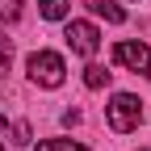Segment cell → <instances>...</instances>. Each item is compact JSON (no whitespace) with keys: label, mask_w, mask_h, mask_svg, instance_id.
Returning <instances> with one entry per match:
<instances>
[{"label":"cell","mask_w":151,"mask_h":151,"mask_svg":"<svg viewBox=\"0 0 151 151\" xmlns=\"http://www.w3.org/2000/svg\"><path fill=\"white\" fill-rule=\"evenodd\" d=\"M25 71H29V80L38 88H59L67 80V63H63V55H55V50H34L25 59Z\"/></svg>","instance_id":"obj_1"},{"label":"cell","mask_w":151,"mask_h":151,"mask_svg":"<svg viewBox=\"0 0 151 151\" xmlns=\"http://www.w3.org/2000/svg\"><path fill=\"white\" fill-rule=\"evenodd\" d=\"M105 118H109V130L130 134V130H139V122H143V101L134 92H113V101L105 105Z\"/></svg>","instance_id":"obj_2"},{"label":"cell","mask_w":151,"mask_h":151,"mask_svg":"<svg viewBox=\"0 0 151 151\" xmlns=\"http://www.w3.org/2000/svg\"><path fill=\"white\" fill-rule=\"evenodd\" d=\"M67 46L76 50V55H84V59H92L97 55V46H101V29L92 25V21H67Z\"/></svg>","instance_id":"obj_3"},{"label":"cell","mask_w":151,"mask_h":151,"mask_svg":"<svg viewBox=\"0 0 151 151\" xmlns=\"http://www.w3.org/2000/svg\"><path fill=\"white\" fill-rule=\"evenodd\" d=\"M113 63L151 76V46L147 42H118V46H113Z\"/></svg>","instance_id":"obj_4"},{"label":"cell","mask_w":151,"mask_h":151,"mask_svg":"<svg viewBox=\"0 0 151 151\" xmlns=\"http://www.w3.org/2000/svg\"><path fill=\"white\" fill-rule=\"evenodd\" d=\"M84 4H88L92 13H97V17H105V21H113V25H118V21H126V9L118 4V0H84Z\"/></svg>","instance_id":"obj_5"},{"label":"cell","mask_w":151,"mask_h":151,"mask_svg":"<svg viewBox=\"0 0 151 151\" xmlns=\"http://www.w3.org/2000/svg\"><path fill=\"white\" fill-rule=\"evenodd\" d=\"M38 13L46 21H67V0H38Z\"/></svg>","instance_id":"obj_6"},{"label":"cell","mask_w":151,"mask_h":151,"mask_svg":"<svg viewBox=\"0 0 151 151\" xmlns=\"http://www.w3.org/2000/svg\"><path fill=\"white\" fill-rule=\"evenodd\" d=\"M84 84H88L92 92H101V88L109 84V71H105V67H97V63H88V67H84Z\"/></svg>","instance_id":"obj_7"},{"label":"cell","mask_w":151,"mask_h":151,"mask_svg":"<svg viewBox=\"0 0 151 151\" xmlns=\"http://www.w3.org/2000/svg\"><path fill=\"white\" fill-rule=\"evenodd\" d=\"M34 151H88L84 143H71V139H46V143H38Z\"/></svg>","instance_id":"obj_8"},{"label":"cell","mask_w":151,"mask_h":151,"mask_svg":"<svg viewBox=\"0 0 151 151\" xmlns=\"http://www.w3.org/2000/svg\"><path fill=\"white\" fill-rule=\"evenodd\" d=\"M21 17V0H0V21H17Z\"/></svg>","instance_id":"obj_9"},{"label":"cell","mask_w":151,"mask_h":151,"mask_svg":"<svg viewBox=\"0 0 151 151\" xmlns=\"http://www.w3.org/2000/svg\"><path fill=\"white\" fill-rule=\"evenodd\" d=\"M9 63H13V42H9V38H0V80L9 76Z\"/></svg>","instance_id":"obj_10"},{"label":"cell","mask_w":151,"mask_h":151,"mask_svg":"<svg viewBox=\"0 0 151 151\" xmlns=\"http://www.w3.org/2000/svg\"><path fill=\"white\" fill-rule=\"evenodd\" d=\"M13 143L17 147H29V122H13Z\"/></svg>","instance_id":"obj_11"},{"label":"cell","mask_w":151,"mask_h":151,"mask_svg":"<svg viewBox=\"0 0 151 151\" xmlns=\"http://www.w3.org/2000/svg\"><path fill=\"white\" fill-rule=\"evenodd\" d=\"M4 126H9V118H4V113H0V130H4Z\"/></svg>","instance_id":"obj_12"},{"label":"cell","mask_w":151,"mask_h":151,"mask_svg":"<svg viewBox=\"0 0 151 151\" xmlns=\"http://www.w3.org/2000/svg\"><path fill=\"white\" fill-rule=\"evenodd\" d=\"M0 151H4V143H0Z\"/></svg>","instance_id":"obj_13"}]
</instances>
